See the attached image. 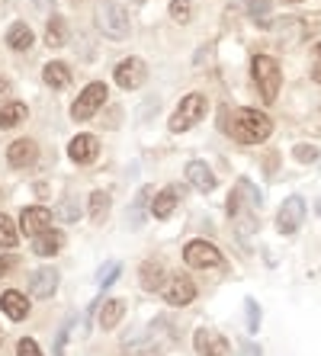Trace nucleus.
Instances as JSON below:
<instances>
[{"mask_svg": "<svg viewBox=\"0 0 321 356\" xmlns=\"http://www.w3.org/2000/svg\"><path fill=\"white\" fill-rule=\"evenodd\" d=\"M225 129H228V135L235 141H241V145H260V141L270 138L273 122L260 109H238Z\"/></svg>", "mask_w": 321, "mask_h": 356, "instance_id": "nucleus-1", "label": "nucleus"}, {"mask_svg": "<svg viewBox=\"0 0 321 356\" xmlns=\"http://www.w3.org/2000/svg\"><path fill=\"white\" fill-rule=\"evenodd\" d=\"M97 26L107 39H125V35L132 33L129 10H125L123 3H116V0H103L97 7Z\"/></svg>", "mask_w": 321, "mask_h": 356, "instance_id": "nucleus-2", "label": "nucleus"}, {"mask_svg": "<svg viewBox=\"0 0 321 356\" xmlns=\"http://www.w3.org/2000/svg\"><path fill=\"white\" fill-rule=\"evenodd\" d=\"M264 196L251 180H238L228 196V216L241 222V232H251V216H244V209H260Z\"/></svg>", "mask_w": 321, "mask_h": 356, "instance_id": "nucleus-3", "label": "nucleus"}, {"mask_svg": "<svg viewBox=\"0 0 321 356\" xmlns=\"http://www.w3.org/2000/svg\"><path fill=\"white\" fill-rule=\"evenodd\" d=\"M251 74H254L257 87H260L264 103H273L276 93H280V81H283L276 58H270V55H254V61H251Z\"/></svg>", "mask_w": 321, "mask_h": 356, "instance_id": "nucleus-4", "label": "nucleus"}, {"mask_svg": "<svg viewBox=\"0 0 321 356\" xmlns=\"http://www.w3.org/2000/svg\"><path fill=\"white\" fill-rule=\"evenodd\" d=\"M206 97L203 93H187V97L180 99V106H177V113L171 116V132H187V129H193L196 122H203L206 119Z\"/></svg>", "mask_w": 321, "mask_h": 356, "instance_id": "nucleus-5", "label": "nucleus"}, {"mask_svg": "<svg viewBox=\"0 0 321 356\" xmlns=\"http://www.w3.org/2000/svg\"><path fill=\"white\" fill-rule=\"evenodd\" d=\"M107 97H109L107 83H87L81 90V97L75 99V106H71V119H75V122H87V119L107 103Z\"/></svg>", "mask_w": 321, "mask_h": 356, "instance_id": "nucleus-6", "label": "nucleus"}, {"mask_svg": "<svg viewBox=\"0 0 321 356\" xmlns=\"http://www.w3.org/2000/svg\"><path fill=\"white\" fill-rule=\"evenodd\" d=\"M183 260H187V266H193V270H212V266L222 264V254H219V248L209 244V241H189L187 248H183Z\"/></svg>", "mask_w": 321, "mask_h": 356, "instance_id": "nucleus-7", "label": "nucleus"}, {"mask_svg": "<svg viewBox=\"0 0 321 356\" xmlns=\"http://www.w3.org/2000/svg\"><path fill=\"white\" fill-rule=\"evenodd\" d=\"M305 222V199L302 196H289L283 199L280 212H276V232L280 234H296Z\"/></svg>", "mask_w": 321, "mask_h": 356, "instance_id": "nucleus-8", "label": "nucleus"}, {"mask_svg": "<svg viewBox=\"0 0 321 356\" xmlns=\"http://www.w3.org/2000/svg\"><path fill=\"white\" fill-rule=\"evenodd\" d=\"M113 74H116V83H119L123 90H139L141 83L148 81V65L141 58H125L116 65Z\"/></svg>", "mask_w": 321, "mask_h": 356, "instance_id": "nucleus-9", "label": "nucleus"}, {"mask_svg": "<svg viewBox=\"0 0 321 356\" xmlns=\"http://www.w3.org/2000/svg\"><path fill=\"white\" fill-rule=\"evenodd\" d=\"M193 347H196L199 356H231L228 340L219 331H206V327H199V331L193 334Z\"/></svg>", "mask_w": 321, "mask_h": 356, "instance_id": "nucleus-10", "label": "nucleus"}, {"mask_svg": "<svg viewBox=\"0 0 321 356\" xmlns=\"http://www.w3.org/2000/svg\"><path fill=\"white\" fill-rule=\"evenodd\" d=\"M164 298L167 305H189L193 298H196V286H193V280L189 276H171L164 286Z\"/></svg>", "mask_w": 321, "mask_h": 356, "instance_id": "nucleus-11", "label": "nucleus"}, {"mask_svg": "<svg viewBox=\"0 0 321 356\" xmlns=\"http://www.w3.org/2000/svg\"><path fill=\"white\" fill-rule=\"evenodd\" d=\"M19 228H23V234H29V238H39L42 232H49V228H52V212H49L45 206H29V209H23Z\"/></svg>", "mask_w": 321, "mask_h": 356, "instance_id": "nucleus-12", "label": "nucleus"}, {"mask_svg": "<svg viewBox=\"0 0 321 356\" xmlns=\"http://www.w3.org/2000/svg\"><path fill=\"white\" fill-rule=\"evenodd\" d=\"M173 324L167 321V318H155V324H151L148 331H145V337H148V343H145V350L148 353H164L167 347L173 343V331H171Z\"/></svg>", "mask_w": 321, "mask_h": 356, "instance_id": "nucleus-13", "label": "nucleus"}, {"mask_svg": "<svg viewBox=\"0 0 321 356\" xmlns=\"http://www.w3.org/2000/svg\"><path fill=\"white\" fill-rule=\"evenodd\" d=\"M36 158H39V148H36L33 138H17L7 148L10 167H29V164H36Z\"/></svg>", "mask_w": 321, "mask_h": 356, "instance_id": "nucleus-14", "label": "nucleus"}, {"mask_svg": "<svg viewBox=\"0 0 321 356\" xmlns=\"http://www.w3.org/2000/svg\"><path fill=\"white\" fill-rule=\"evenodd\" d=\"M97 138L93 135H77V138H71V145H68V154H71V161L75 164H93L97 161Z\"/></svg>", "mask_w": 321, "mask_h": 356, "instance_id": "nucleus-15", "label": "nucleus"}, {"mask_svg": "<svg viewBox=\"0 0 321 356\" xmlns=\"http://www.w3.org/2000/svg\"><path fill=\"white\" fill-rule=\"evenodd\" d=\"M55 289H58V273L52 266H42V270H36V273L29 276V292H33L36 298H52Z\"/></svg>", "mask_w": 321, "mask_h": 356, "instance_id": "nucleus-16", "label": "nucleus"}, {"mask_svg": "<svg viewBox=\"0 0 321 356\" xmlns=\"http://www.w3.org/2000/svg\"><path fill=\"white\" fill-rule=\"evenodd\" d=\"M0 312H3L10 321H23V318L29 315V302H26L23 292L7 289L3 296H0Z\"/></svg>", "mask_w": 321, "mask_h": 356, "instance_id": "nucleus-17", "label": "nucleus"}, {"mask_svg": "<svg viewBox=\"0 0 321 356\" xmlns=\"http://www.w3.org/2000/svg\"><path fill=\"white\" fill-rule=\"evenodd\" d=\"M187 180H189V186L199 190V193H212L215 190V177L203 161H189L187 164Z\"/></svg>", "mask_w": 321, "mask_h": 356, "instance_id": "nucleus-18", "label": "nucleus"}, {"mask_svg": "<svg viewBox=\"0 0 321 356\" xmlns=\"http://www.w3.org/2000/svg\"><path fill=\"white\" fill-rule=\"evenodd\" d=\"M61 244H65V234L61 232H42L39 238H33V254L36 257H55L58 250H61Z\"/></svg>", "mask_w": 321, "mask_h": 356, "instance_id": "nucleus-19", "label": "nucleus"}, {"mask_svg": "<svg viewBox=\"0 0 321 356\" xmlns=\"http://www.w3.org/2000/svg\"><path fill=\"white\" fill-rule=\"evenodd\" d=\"M139 280H141V289H148V292H161V289L167 286V282H164V266L155 264V260L141 264Z\"/></svg>", "mask_w": 321, "mask_h": 356, "instance_id": "nucleus-20", "label": "nucleus"}, {"mask_svg": "<svg viewBox=\"0 0 321 356\" xmlns=\"http://www.w3.org/2000/svg\"><path fill=\"white\" fill-rule=\"evenodd\" d=\"M123 315H125V302L123 298H107V302H103V308H100V327H103V331H113L116 324L123 321Z\"/></svg>", "mask_w": 321, "mask_h": 356, "instance_id": "nucleus-21", "label": "nucleus"}, {"mask_svg": "<svg viewBox=\"0 0 321 356\" xmlns=\"http://www.w3.org/2000/svg\"><path fill=\"white\" fill-rule=\"evenodd\" d=\"M177 196H180V190H177V186L161 190L155 196V202H151V216H155V218H171V212L177 209Z\"/></svg>", "mask_w": 321, "mask_h": 356, "instance_id": "nucleus-22", "label": "nucleus"}, {"mask_svg": "<svg viewBox=\"0 0 321 356\" xmlns=\"http://www.w3.org/2000/svg\"><path fill=\"white\" fill-rule=\"evenodd\" d=\"M155 196H157L155 186H141V190H139L135 206H132V212H129V225H132V228H139V225L145 222V212L151 209V199H155Z\"/></svg>", "mask_w": 321, "mask_h": 356, "instance_id": "nucleus-23", "label": "nucleus"}, {"mask_svg": "<svg viewBox=\"0 0 321 356\" xmlns=\"http://www.w3.org/2000/svg\"><path fill=\"white\" fill-rule=\"evenodd\" d=\"M42 77H45V83H49L52 90H61V87L71 83V71H68V65H61V61H49L45 71H42Z\"/></svg>", "mask_w": 321, "mask_h": 356, "instance_id": "nucleus-24", "label": "nucleus"}, {"mask_svg": "<svg viewBox=\"0 0 321 356\" xmlns=\"http://www.w3.org/2000/svg\"><path fill=\"white\" fill-rule=\"evenodd\" d=\"M33 29L26 23H13L10 26V33H7V45L10 49H17V51H26V49H33Z\"/></svg>", "mask_w": 321, "mask_h": 356, "instance_id": "nucleus-25", "label": "nucleus"}, {"mask_svg": "<svg viewBox=\"0 0 321 356\" xmlns=\"http://www.w3.org/2000/svg\"><path fill=\"white\" fill-rule=\"evenodd\" d=\"M45 42H49V49H61L68 42V19L65 17H52L49 26H45Z\"/></svg>", "mask_w": 321, "mask_h": 356, "instance_id": "nucleus-26", "label": "nucleus"}, {"mask_svg": "<svg viewBox=\"0 0 321 356\" xmlns=\"http://www.w3.org/2000/svg\"><path fill=\"white\" fill-rule=\"evenodd\" d=\"M26 119V103L19 99H10L7 106H0V129H13Z\"/></svg>", "mask_w": 321, "mask_h": 356, "instance_id": "nucleus-27", "label": "nucleus"}, {"mask_svg": "<svg viewBox=\"0 0 321 356\" xmlns=\"http://www.w3.org/2000/svg\"><path fill=\"white\" fill-rule=\"evenodd\" d=\"M107 216H109V193H103V190L91 193V222L103 225L107 222Z\"/></svg>", "mask_w": 321, "mask_h": 356, "instance_id": "nucleus-28", "label": "nucleus"}, {"mask_svg": "<svg viewBox=\"0 0 321 356\" xmlns=\"http://www.w3.org/2000/svg\"><path fill=\"white\" fill-rule=\"evenodd\" d=\"M17 241H19V232H17V225H13V218L3 216L0 212V248H17Z\"/></svg>", "mask_w": 321, "mask_h": 356, "instance_id": "nucleus-29", "label": "nucleus"}, {"mask_svg": "<svg viewBox=\"0 0 321 356\" xmlns=\"http://www.w3.org/2000/svg\"><path fill=\"white\" fill-rule=\"evenodd\" d=\"M167 13H171L173 23H189V17H193V3H189V0H171Z\"/></svg>", "mask_w": 321, "mask_h": 356, "instance_id": "nucleus-30", "label": "nucleus"}, {"mask_svg": "<svg viewBox=\"0 0 321 356\" xmlns=\"http://www.w3.org/2000/svg\"><path fill=\"white\" fill-rule=\"evenodd\" d=\"M244 315H247V334H257V327H260V305H257V298L251 296L244 298Z\"/></svg>", "mask_w": 321, "mask_h": 356, "instance_id": "nucleus-31", "label": "nucleus"}, {"mask_svg": "<svg viewBox=\"0 0 321 356\" xmlns=\"http://www.w3.org/2000/svg\"><path fill=\"white\" fill-rule=\"evenodd\" d=\"M119 270H123V266L116 264V260L103 264V266H100V273H97V286H103V289H107V286H113L116 276H119Z\"/></svg>", "mask_w": 321, "mask_h": 356, "instance_id": "nucleus-32", "label": "nucleus"}, {"mask_svg": "<svg viewBox=\"0 0 321 356\" xmlns=\"http://www.w3.org/2000/svg\"><path fill=\"white\" fill-rule=\"evenodd\" d=\"M296 161L299 164H312V161H318V148H315V145H296Z\"/></svg>", "mask_w": 321, "mask_h": 356, "instance_id": "nucleus-33", "label": "nucleus"}, {"mask_svg": "<svg viewBox=\"0 0 321 356\" xmlns=\"http://www.w3.org/2000/svg\"><path fill=\"white\" fill-rule=\"evenodd\" d=\"M247 13H251V17L260 23V19L270 13V0H251V3H247Z\"/></svg>", "mask_w": 321, "mask_h": 356, "instance_id": "nucleus-34", "label": "nucleus"}, {"mask_svg": "<svg viewBox=\"0 0 321 356\" xmlns=\"http://www.w3.org/2000/svg\"><path fill=\"white\" fill-rule=\"evenodd\" d=\"M75 327V318H68L65 327L58 331V340H55V356H65V343H68V331Z\"/></svg>", "mask_w": 321, "mask_h": 356, "instance_id": "nucleus-35", "label": "nucleus"}, {"mask_svg": "<svg viewBox=\"0 0 321 356\" xmlns=\"http://www.w3.org/2000/svg\"><path fill=\"white\" fill-rule=\"evenodd\" d=\"M17 356H42V350H39V343H36V340L23 337L17 343Z\"/></svg>", "mask_w": 321, "mask_h": 356, "instance_id": "nucleus-36", "label": "nucleus"}, {"mask_svg": "<svg viewBox=\"0 0 321 356\" xmlns=\"http://www.w3.org/2000/svg\"><path fill=\"white\" fill-rule=\"evenodd\" d=\"M312 81L321 83V42L315 45V51H312Z\"/></svg>", "mask_w": 321, "mask_h": 356, "instance_id": "nucleus-37", "label": "nucleus"}, {"mask_svg": "<svg viewBox=\"0 0 321 356\" xmlns=\"http://www.w3.org/2000/svg\"><path fill=\"white\" fill-rule=\"evenodd\" d=\"M77 216H81V212H77L75 206H65V209H61V218H65V222H75Z\"/></svg>", "mask_w": 321, "mask_h": 356, "instance_id": "nucleus-38", "label": "nucleus"}, {"mask_svg": "<svg viewBox=\"0 0 321 356\" xmlns=\"http://www.w3.org/2000/svg\"><path fill=\"white\" fill-rule=\"evenodd\" d=\"M7 270H10V260L0 257V276H7Z\"/></svg>", "mask_w": 321, "mask_h": 356, "instance_id": "nucleus-39", "label": "nucleus"}, {"mask_svg": "<svg viewBox=\"0 0 321 356\" xmlns=\"http://www.w3.org/2000/svg\"><path fill=\"white\" fill-rule=\"evenodd\" d=\"M36 7H52V3H55V0H33Z\"/></svg>", "mask_w": 321, "mask_h": 356, "instance_id": "nucleus-40", "label": "nucleus"}, {"mask_svg": "<svg viewBox=\"0 0 321 356\" xmlns=\"http://www.w3.org/2000/svg\"><path fill=\"white\" fill-rule=\"evenodd\" d=\"M0 93H10V83L7 81H0Z\"/></svg>", "mask_w": 321, "mask_h": 356, "instance_id": "nucleus-41", "label": "nucleus"}, {"mask_svg": "<svg viewBox=\"0 0 321 356\" xmlns=\"http://www.w3.org/2000/svg\"><path fill=\"white\" fill-rule=\"evenodd\" d=\"M315 209H318V216H321V202H318V206H315Z\"/></svg>", "mask_w": 321, "mask_h": 356, "instance_id": "nucleus-42", "label": "nucleus"}, {"mask_svg": "<svg viewBox=\"0 0 321 356\" xmlns=\"http://www.w3.org/2000/svg\"><path fill=\"white\" fill-rule=\"evenodd\" d=\"M132 3H145V0H132Z\"/></svg>", "mask_w": 321, "mask_h": 356, "instance_id": "nucleus-43", "label": "nucleus"}, {"mask_svg": "<svg viewBox=\"0 0 321 356\" xmlns=\"http://www.w3.org/2000/svg\"><path fill=\"white\" fill-rule=\"evenodd\" d=\"M75 3H81V0H75Z\"/></svg>", "mask_w": 321, "mask_h": 356, "instance_id": "nucleus-44", "label": "nucleus"}, {"mask_svg": "<svg viewBox=\"0 0 321 356\" xmlns=\"http://www.w3.org/2000/svg\"><path fill=\"white\" fill-rule=\"evenodd\" d=\"M0 337H3V334H0Z\"/></svg>", "mask_w": 321, "mask_h": 356, "instance_id": "nucleus-45", "label": "nucleus"}]
</instances>
